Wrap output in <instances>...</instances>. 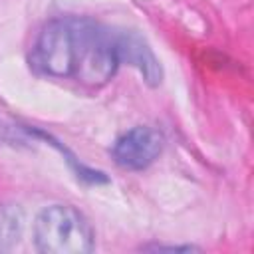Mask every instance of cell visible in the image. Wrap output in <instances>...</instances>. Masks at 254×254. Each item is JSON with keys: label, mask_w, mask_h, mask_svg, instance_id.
<instances>
[{"label": "cell", "mask_w": 254, "mask_h": 254, "mask_svg": "<svg viewBox=\"0 0 254 254\" xmlns=\"http://www.w3.org/2000/svg\"><path fill=\"white\" fill-rule=\"evenodd\" d=\"M30 64L38 73L101 87L115 75L121 64L117 32L91 18H56L38 34Z\"/></svg>", "instance_id": "cell-1"}, {"label": "cell", "mask_w": 254, "mask_h": 254, "mask_svg": "<svg viewBox=\"0 0 254 254\" xmlns=\"http://www.w3.org/2000/svg\"><path fill=\"white\" fill-rule=\"evenodd\" d=\"M34 246L44 254H89L95 232L71 204H50L36 216Z\"/></svg>", "instance_id": "cell-2"}, {"label": "cell", "mask_w": 254, "mask_h": 254, "mask_svg": "<svg viewBox=\"0 0 254 254\" xmlns=\"http://www.w3.org/2000/svg\"><path fill=\"white\" fill-rule=\"evenodd\" d=\"M163 147L165 137L161 131L149 125H137L113 143L111 157L121 169L143 171L161 155Z\"/></svg>", "instance_id": "cell-3"}, {"label": "cell", "mask_w": 254, "mask_h": 254, "mask_svg": "<svg viewBox=\"0 0 254 254\" xmlns=\"http://www.w3.org/2000/svg\"><path fill=\"white\" fill-rule=\"evenodd\" d=\"M117 50H119V62L129 64L137 67L143 75V79L155 87L163 79V69L147 42L135 34V32H117Z\"/></svg>", "instance_id": "cell-4"}, {"label": "cell", "mask_w": 254, "mask_h": 254, "mask_svg": "<svg viewBox=\"0 0 254 254\" xmlns=\"http://www.w3.org/2000/svg\"><path fill=\"white\" fill-rule=\"evenodd\" d=\"M24 232V212L16 202H0V250L16 246Z\"/></svg>", "instance_id": "cell-5"}]
</instances>
